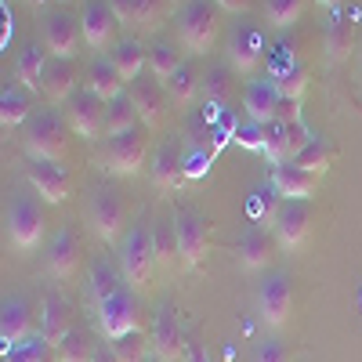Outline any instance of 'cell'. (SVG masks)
<instances>
[{
  "mask_svg": "<svg viewBox=\"0 0 362 362\" xmlns=\"http://www.w3.org/2000/svg\"><path fill=\"white\" fill-rule=\"evenodd\" d=\"M214 4H218L221 11H228V15H247V11L254 8V0H214Z\"/></svg>",
  "mask_w": 362,
  "mask_h": 362,
  "instance_id": "obj_52",
  "label": "cell"
},
{
  "mask_svg": "<svg viewBox=\"0 0 362 362\" xmlns=\"http://www.w3.org/2000/svg\"><path fill=\"white\" fill-rule=\"evenodd\" d=\"M109 344H112V351H116L119 362H145L148 355H153V351H148V348H153V341H148V334H141V329L116 337V341H109Z\"/></svg>",
  "mask_w": 362,
  "mask_h": 362,
  "instance_id": "obj_43",
  "label": "cell"
},
{
  "mask_svg": "<svg viewBox=\"0 0 362 362\" xmlns=\"http://www.w3.org/2000/svg\"><path fill=\"white\" fill-rule=\"evenodd\" d=\"M156 250H153V228L145 221L131 225V232L119 243V272L131 283V290H153L156 279Z\"/></svg>",
  "mask_w": 362,
  "mask_h": 362,
  "instance_id": "obj_1",
  "label": "cell"
},
{
  "mask_svg": "<svg viewBox=\"0 0 362 362\" xmlns=\"http://www.w3.org/2000/svg\"><path fill=\"white\" fill-rule=\"evenodd\" d=\"M22 145L33 160H62L69 148V134H66V119L54 109H40L25 119L22 127Z\"/></svg>",
  "mask_w": 362,
  "mask_h": 362,
  "instance_id": "obj_2",
  "label": "cell"
},
{
  "mask_svg": "<svg viewBox=\"0 0 362 362\" xmlns=\"http://www.w3.org/2000/svg\"><path fill=\"white\" fill-rule=\"evenodd\" d=\"M177 66H181V54H177V47H174L170 40H153V44H148V73H153L160 83H163Z\"/></svg>",
  "mask_w": 362,
  "mask_h": 362,
  "instance_id": "obj_41",
  "label": "cell"
},
{
  "mask_svg": "<svg viewBox=\"0 0 362 362\" xmlns=\"http://www.w3.org/2000/svg\"><path fill=\"white\" fill-rule=\"evenodd\" d=\"M98 322H102V334L109 341L124 337V334H134L141 329V319H138V300L127 286H119L105 305H98Z\"/></svg>",
  "mask_w": 362,
  "mask_h": 362,
  "instance_id": "obj_10",
  "label": "cell"
},
{
  "mask_svg": "<svg viewBox=\"0 0 362 362\" xmlns=\"http://www.w3.org/2000/svg\"><path fill=\"white\" fill-rule=\"evenodd\" d=\"M87 225L90 232H95L102 243H116L119 232H124L127 225V206L124 199H119L116 189H95L90 192V203H87Z\"/></svg>",
  "mask_w": 362,
  "mask_h": 362,
  "instance_id": "obj_7",
  "label": "cell"
},
{
  "mask_svg": "<svg viewBox=\"0 0 362 362\" xmlns=\"http://www.w3.org/2000/svg\"><path fill=\"white\" fill-rule=\"evenodd\" d=\"M116 15L112 8L105 4V0H87V4L80 8V33H83V44L90 51H112L116 44Z\"/></svg>",
  "mask_w": 362,
  "mask_h": 362,
  "instance_id": "obj_12",
  "label": "cell"
},
{
  "mask_svg": "<svg viewBox=\"0 0 362 362\" xmlns=\"http://www.w3.org/2000/svg\"><path fill=\"white\" fill-rule=\"evenodd\" d=\"M250 362H290V351H286V344H283V341L264 337V341H257V348H254Z\"/></svg>",
  "mask_w": 362,
  "mask_h": 362,
  "instance_id": "obj_46",
  "label": "cell"
},
{
  "mask_svg": "<svg viewBox=\"0 0 362 362\" xmlns=\"http://www.w3.org/2000/svg\"><path fill=\"white\" fill-rule=\"evenodd\" d=\"M44 44H47L51 58H66V62H73L80 44H83L80 18H73L69 11H51L44 18Z\"/></svg>",
  "mask_w": 362,
  "mask_h": 362,
  "instance_id": "obj_15",
  "label": "cell"
},
{
  "mask_svg": "<svg viewBox=\"0 0 362 362\" xmlns=\"http://www.w3.org/2000/svg\"><path fill=\"white\" fill-rule=\"evenodd\" d=\"M261 156L268 163H290V124H283V119H272V124H264V145H261Z\"/></svg>",
  "mask_w": 362,
  "mask_h": 362,
  "instance_id": "obj_37",
  "label": "cell"
},
{
  "mask_svg": "<svg viewBox=\"0 0 362 362\" xmlns=\"http://www.w3.org/2000/svg\"><path fill=\"white\" fill-rule=\"evenodd\" d=\"M174 232H177V247H181V268H196L210 247H214V225H210L196 206H174Z\"/></svg>",
  "mask_w": 362,
  "mask_h": 362,
  "instance_id": "obj_4",
  "label": "cell"
},
{
  "mask_svg": "<svg viewBox=\"0 0 362 362\" xmlns=\"http://www.w3.org/2000/svg\"><path fill=\"white\" fill-rule=\"evenodd\" d=\"M167 4H170V8H174V4H177V8H185V4H189V0H167Z\"/></svg>",
  "mask_w": 362,
  "mask_h": 362,
  "instance_id": "obj_55",
  "label": "cell"
},
{
  "mask_svg": "<svg viewBox=\"0 0 362 362\" xmlns=\"http://www.w3.org/2000/svg\"><path fill=\"white\" fill-rule=\"evenodd\" d=\"M272 232H276V243L286 254H297L300 247H305L308 232H312V210H308V203L286 199L283 210H279V218H276V225H272Z\"/></svg>",
  "mask_w": 362,
  "mask_h": 362,
  "instance_id": "obj_13",
  "label": "cell"
},
{
  "mask_svg": "<svg viewBox=\"0 0 362 362\" xmlns=\"http://www.w3.org/2000/svg\"><path fill=\"white\" fill-rule=\"evenodd\" d=\"M293 312V286L286 272H268L257 286V315L268 329H283Z\"/></svg>",
  "mask_w": 362,
  "mask_h": 362,
  "instance_id": "obj_6",
  "label": "cell"
},
{
  "mask_svg": "<svg viewBox=\"0 0 362 362\" xmlns=\"http://www.w3.org/2000/svg\"><path fill=\"white\" fill-rule=\"evenodd\" d=\"M90 362H119V358H116L112 344H98V348H95V355H90Z\"/></svg>",
  "mask_w": 362,
  "mask_h": 362,
  "instance_id": "obj_53",
  "label": "cell"
},
{
  "mask_svg": "<svg viewBox=\"0 0 362 362\" xmlns=\"http://www.w3.org/2000/svg\"><path fill=\"white\" fill-rule=\"evenodd\" d=\"M308 80H312V73H308L305 62H293V66H286L283 73L272 76V83H276V90H279V98H290V102H300V98H305Z\"/></svg>",
  "mask_w": 362,
  "mask_h": 362,
  "instance_id": "obj_39",
  "label": "cell"
},
{
  "mask_svg": "<svg viewBox=\"0 0 362 362\" xmlns=\"http://www.w3.org/2000/svg\"><path fill=\"white\" fill-rule=\"evenodd\" d=\"M153 181L160 192H177L181 185H185V153H181L177 138H163V145L156 148L153 156Z\"/></svg>",
  "mask_w": 362,
  "mask_h": 362,
  "instance_id": "obj_20",
  "label": "cell"
},
{
  "mask_svg": "<svg viewBox=\"0 0 362 362\" xmlns=\"http://www.w3.org/2000/svg\"><path fill=\"white\" fill-rule=\"evenodd\" d=\"M145 362H160V358H156V355H148V358H145Z\"/></svg>",
  "mask_w": 362,
  "mask_h": 362,
  "instance_id": "obj_57",
  "label": "cell"
},
{
  "mask_svg": "<svg viewBox=\"0 0 362 362\" xmlns=\"http://www.w3.org/2000/svg\"><path fill=\"white\" fill-rule=\"evenodd\" d=\"M95 341H90V334L83 326H73L69 334L62 337V344L54 348V362H90V355H95Z\"/></svg>",
  "mask_w": 362,
  "mask_h": 362,
  "instance_id": "obj_36",
  "label": "cell"
},
{
  "mask_svg": "<svg viewBox=\"0 0 362 362\" xmlns=\"http://www.w3.org/2000/svg\"><path fill=\"white\" fill-rule=\"evenodd\" d=\"M276 119H283V124H300V102H290V98H283V102H279V112H276Z\"/></svg>",
  "mask_w": 362,
  "mask_h": 362,
  "instance_id": "obj_51",
  "label": "cell"
},
{
  "mask_svg": "<svg viewBox=\"0 0 362 362\" xmlns=\"http://www.w3.org/2000/svg\"><path fill=\"white\" fill-rule=\"evenodd\" d=\"M47 44H37V40H25L18 58H15V80L25 87V90H37L44 83V73H47Z\"/></svg>",
  "mask_w": 362,
  "mask_h": 362,
  "instance_id": "obj_27",
  "label": "cell"
},
{
  "mask_svg": "<svg viewBox=\"0 0 362 362\" xmlns=\"http://www.w3.org/2000/svg\"><path fill=\"white\" fill-rule=\"evenodd\" d=\"M283 196H279V189L272 185V189H257L254 196H250V203H247V210H250V221L254 225H276V218H279V210H283Z\"/></svg>",
  "mask_w": 362,
  "mask_h": 362,
  "instance_id": "obj_38",
  "label": "cell"
},
{
  "mask_svg": "<svg viewBox=\"0 0 362 362\" xmlns=\"http://www.w3.org/2000/svg\"><path fill=\"white\" fill-rule=\"evenodd\" d=\"M153 250H156V264L174 272L181 264V247H177V232L174 221H156L153 225Z\"/></svg>",
  "mask_w": 362,
  "mask_h": 362,
  "instance_id": "obj_34",
  "label": "cell"
},
{
  "mask_svg": "<svg viewBox=\"0 0 362 362\" xmlns=\"http://www.w3.org/2000/svg\"><path fill=\"white\" fill-rule=\"evenodd\" d=\"M305 8H308V0H264V22L276 29H286L305 15Z\"/></svg>",
  "mask_w": 362,
  "mask_h": 362,
  "instance_id": "obj_42",
  "label": "cell"
},
{
  "mask_svg": "<svg viewBox=\"0 0 362 362\" xmlns=\"http://www.w3.org/2000/svg\"><path fill=\"white\" fill-rule=\"evenodd\" d=\"M138 109H134V98H131V90H124L119 98L105 102V134L116 138V134H127L138 127Z\"/></svg>",
  "mask_w": 362,
  "mask_h": 362,
  "instance_id": "obj_33",
  "label": "cell"
},
{
  "mask_svg": "<svg viewBox=\"0 0 362 362\" xmlns=\"http://www.w3.org/2000/svg\"><path fill=\"white\" fill-rule=\"evenodd\" d=\"M119 286H124V276H119L109 261H95V264H90V272H87V297L95 300V308L105 305Z\"/></svg>",
  "mask_w": 362,
  "mask_h": 362,
  "instance_id": "obj_32",
  "label": "cell"
},
{
  "mask_svg": "<svg viewBox=\"0 0 362 362\" xmlns=\"http://www.w3.org/2000/svg\"><path fill=\"white\" fill-rule=\"evenodd\" d=\"M272 185L279 189L283 199H300V203H308L319 189V174L312 170H300L293 163H279L276 170H272Z\"/></svg>",
  "mask_w": 362,
  "mask_h": 362,
  "instance_id": "obj_26",
  "label": "cell"
},
{
  "mask_svg": "<svg viewBox=\"0 0 362 362\" xmlns=\"http://www.w3.org/2000/svg\"><path fill=\"white\" fill-rule=\"evenodd\" d=\"M315 4H319V8H334V11H337V8H341V0H315Z\"/></svg>",
  "mask_w": 362,
  "mask_h": 362,
  "instance_id": "obj_54",
  "label": "cell"
},
{
  "mask_svg": "<svg viewBox=\"0 0 362 362\" xmlns=\"http://www.w3.org/2000/svg\"><path fill=\"white\" fill-rule=\"evenodd\" d=\"M47 351H51V348H47L44 337H29L25 344L8 348V351H4V362H51Z\"/></svg>",
  "mask_w": 362,
  "mask_h": 362,
  "instance_id": "obj_44",
  "label": "cell"
},
{
  "mask_svg": "<svg viewBox=\"0 0 362 362\" xmlns=\"http://www.w3.org/2000/svg\"><path fill=\"white\" fill-rule=\"evenodd\" d=\"M167 8H170L167 0H138V25L153 33L156 25H163V18H167Z\"/></svg>",
  "mask_w": 362,
  "mask_h": 362,
  "instance_id": "obj_45",
  "label": "cell"
},
{
  "mask_svg": "<svg viewBox=\"0 0 362 362\" xmlns=\"http://www.w3.org/2000/svg\"><path fill=\"white\" fill-rule=\"evenodd\" d=\"M163 90L177 102V105H192L196 102V95L203 90V76L196 73V66L192 62H181L167 80H163Z\"/></svg>",
  "mask_w": 362,
  "mask_h": 362,
  "instance_id": "obj_31",
  "label": "cell"
},
{
  "mask_svg": "<svg viewBox=\"0 0 362 362\" xmlns=\"http://www.w3.org/2000/svg\"><path fill=\"white\" fill-rule=\"evenodd\" d=\"M47 272L54 279H73L76 276V268H80V239L73 228H58L51 235V243H47Z\"/></svg>",
  "mask_w": 362,
  "mask_h": 362,
  "instance_id": "obj_21",
  "label": "cell"
},
{
  "mask_svg": "<svg viewBox=\"0 0 362 362\" xmlns=\"http://www.w3.org/2000/svg\"><path fill=\"white\" fill-rule=\"evenodd\" d=\"M105 58L116 66V73L124 76V83H134V80L148 69V47H145V44H138V40H131V37L116 40V44H112V51H109Z\"/></svg>",
  "mask_w": 362,
  "mask_h": 362,
  "instance_id": "obj_28",
  "label": "cell"
},
{
  "mask_svg": "<svg viewBox=\"0 0 362 362\" xmlns=\"http://www.w3.org/2000/svg\"><path fill=\"white\" fill-rule=\"evenodd\" d=\"M33 116V102H29V90L22 83H8L0 90V124L8 127H25V119Z\"/></svg>",
  "mask_w": 362,
  "mask_h": 362,
  "instance_id": "obj_30",
  "label": "cell"
},
{
  "mask_svg": "<svg viewBox=\"0 0 362 362\" xmlns=\"http://www.w3.org/2000/svg\"><path fill=\"white\" fill-rule=\"evenodd\" d=\"M210 160H214V148H203L196 141L189 153H185V177H203L206 167H210Z\"/></svg>",
  "mask_w": 362,
  "mask_h": 362,
  "instance_id": "obj_47",
  "label": "cell"
},
{
  "mask_svg": "<svg viewBox=\"0 0 362 362\" xmlns=\"http://www.w3.org/2000/svg\"><path fill=\"white\" fill-rule=\"evenodd\" d=\"M232 76H235L232 66H210L203 73V98H206V105H221L232 95Z\"/></svg>",
  "mask_w": 362,
  "mask_h": 362,
  "instance_id": "obj_40",
  "label": "cell"
},
{
  "mask_svg": "<svg viewBox=\"0 0 362 362\" xmlns=\"http://www.w3.org/2000/svg\"><path fill=\"white\" fill-rule=\"evenodd\" d=\"M40 90H44V95H47L54 105H66V102L76 95V90H80V73H76V66L66 62V58H51Z\"/></svg>",
  "mask_w": 362,
  "mask_h": 362,
  "instance_id": "obj_25",
  "label": "cell"
},
{
  "mask_svg": "<svg viewBox=\"0 0 362 362\" xmlns=\"http://www.w3.org/2000/svg\"><path fill=\"white\" fill-rule=\"evenodd\" d=\"M185 329H181V319L174 312V305H163L153 319V334H148V341H153V355L160 362H177L181 351H185Z\"/></svg>",
  "mask_w": 362,
  "mask_h": 362,
  "instance_id": "obj_16",
  "label": "cell"
},
{
  "mask_svg": "<svg viewBox=\"0 0 362 362\" xmlns=\"http://www.w3.org/2000/svg\"><path fill=\"white\" fill-rule=\"evenodd\" d=\"M131 98H134V109H138V116H141V124L145 127H160L163 124V116H167V90H163V83L153 76V73H145V76H138L134 83H131Z\"/></svg>",
  "mask_w": 362,
  "mask_h": 362,
  "instance_id": "obj_19",
  "label": "cell"
},
{
  "mask_svg": "<svg viewBox=\"0 0 362 362\" xmlns=\"http://www.w3.org/2000/svg\"><path fill=\"white\" fill-rule=\"evenodd\" d=\"M322 51H326V62L337 66L355 51V18L351 11H334V18L326 22V40H322Z\"/></svg>",
  "mask_w": 362,
  "mask_h": 362,
  "instance_id": "obj_24",
  "label": "cell"
},
{
  "mask_svg": "<svg viewBox=\"0 0 362 362\" xmlns=\"http://www.w3.org/2000/svg\"><path fill=\"white\" fill-rule=\"evenodd\" d=\"M44 210L37 206V199L29 196H11L8 206V235L15 250H37L44 243Z\"/></svg>",
  "mask_w": 362,
  "mask_h": 362,
  "instance_id": "obj_8",
  "label": "cell"
},
{
  "mask_svg": "<svg viewBox=\"0 0 362 362\" xmlns=\"http://www.w3.org/2000/svg\"><path fill=\"white\" fill-rule=\"evenodd\" d=\"M33 337V308H29L25 297H4L0 305V341H4V351L8 348H18Z\"/></svg>",
  "mask_w": 362,
  "mask_h": 362,
  "instance_id": "obj_18",
  "label": "cell"
},
{
  "mask_svg": "<svg viewBox=\"0 0 362 362\" xmlns=\"http://www.w3.org/2000/svg\"><path fill=\"white\" fill-rule=\"evenodd\" d=\"M66 119L83 141H98L105 134V102L83 87L66 102Z\"/></svg>",
  "mask_w": 362,
  "mask_h": 362,
  "instance_id": "obj_11",
  "label": "cell"
},
{
  "mask_svg": "<svg viewBox=\"0 0 362 362\" xmlns=\"http://www.w3.org/2000/svg\"><path fill=\"white\" fill-rule=\"evenodd\" d=\"M29 4H33V8H44V4H47V0H29Z\"/></svg>",
  "mask_w": 362,
  "mask_h": 362,
  "instance_id": "obj_56",
  "label": "cell"
},
{
  "mask_svg": "<svg viewBox=\"0 0 362 362\" xmlns=\"http://www.w3.org/2000/svg\"><path fill=\"white\" fill-rule=\"evenodd\" d=\"M218 33H221V18H218L214 0H189L177 11V37L192 54H206L214 47Z\"/></svg>",
  "mask_w": 362,
  "mask_h": 362,
  "instance_id": "obj_3",
  "label": "cell"
},
{
  "mask_svg": "<svg viewBox=\"0 0 362 362\" xmlns=\"http://www.w3.org/2000/svg\"><path fill=\"white\" fill-rule=\"evenodd\" d=\"M119 25H138V0H105Z\"/></svg>",
  "mask_w": 362,
  "mask_h": 362,
  "instance_id": "obj_49",
  "label": "cell"
},
{
  "mask_svg": "<svg viewBox=\"0 0 362 362\" xmlns=\"http://www.w3.org/2000/svg\"><path fill=\"white\" fill-rule=\"evenodd\" d=\"M102 163L109 174L116 177H134L145 163V131L134 127L127 134H116V138H105V153H102Z\"/></svg>",
  "mask_w": 362,
  "mask_h": 362,
  "instance_id": "obj_9",
  "label": "cell"
},
{
  "mask_svg": "<svg viewBox=\"0 0 362 362\" xmlns=\"http://www.w3.org/2000/svg\"><path fill=\"white\" fill-rule=\"evenodd\" d=\"M264 37H261V29L250 25V22H235L228 29V40H225V58H228V66L239 73V76H254L264 62Z\"/></svg>",
  "mask_w": 362,
  "mask_h": 362,
  "instance_id": "obj_5",
  "label": "cell"
},
{
  "mask_svg": "<svg viewBox=\"0 0 362 362\" xmlns=\"http://www.w3.org/2000/svg\"><path fill=\"white\" fill-rule=\"evenodd\" d=\"M232 141H235L239 148H250V153H261V145H264V127H261V124L235 127V131H232Z\"/></svg>",
  "mask_w": 362,
  "mask_h": 362,
  "instance_id": "obj_48",
  "label": "cell"
},
{
  "mask_svg": "<svg viewBox=\"0 0 362 362\" xmlns=\"http://www.w3.org/2000/svg\"><path fill=\"white\" fill-rule=\"evenodd\" d=\"M279 90H276V83L272 80H250L247 83V90H243V109H247V119L250 124H272L276 119V112H279Z\"/></svg>",
  "mask_w": 362,
  "mask_h": 362,
  "instance_id": "obj_22",
  "label": "cell"
},
{
  "mask_svg": "<svg viewBox=\"0 0 362 362\" xmlns=\"http://www.w3.org/2000/svg\"><path fill=\"white\" fill-rule=\"evenodd\" d=\"M232 254H235V261H239L243 272H261V268H268L272 254H276V235H272L264 225L250 221L243 228V235H239V243L232 247Z\"/></svg>",
  "mask_w": 362,
  "mask_h": 362,
  "instance_id": "obj_17",
  "label": "cell"
},
{
  "mask_svg": "<svg viewBox=\"0 0 362 362\" xmlns=\"http://www.w3.org/2000/svg\"><path fill=\"white\" fill-rule=\"evenodd\" d=\"M69 329H73V322H69V300L58 290H47L44 293V312H40V337L47 341V348H58Z\"/></svg>",
  "mask_w": 362,
  "mask_h": 362,
  "instance_id": "obj_23",
  "label": "cell"
},
{
  "mask_svg": "<svg viewBox=\"0 0 362 362\" xmlns=\"http://www.w3.org/2000/svg\"><path fill=\"white\" fill-rule=\"evenodd\" d=\"M181 362H210V355H206V348H203V341L199 337H185V351H181Z\"/></svg>",
  "mask_w": 362,
  "mask_h": 362,
  "instance_id": "obj_50",
  "label": "cell"
},
{
  "mask_svg": "<svg viewBox=\"0 0 362 362\" xmlns=\"http://www.w3.org/2000/svg\"><path fill=\"white\" fill-rule=\"evenodd\" d=\"M334 160H337V148L329 145V141H322V138H312L300 153L290 160L293 167H300V170H312V174H322V170H329L334 167Z\"/></svg>",
  "mask_w": 362,
  "mask_h": 362,
  "instance_id": "obj_35",
  "label": "cell"
},
{
  "mask_svg": "<svg viewBox=\"0 0 362 362\" xmlns=\"http://www.w3.org/2000/svg\"><path fill=\"white\" fill-rule=\"evenodd\" d=\"M29 185L37 189V196L44 203H66L69 192H73V177H69V167L62 160H33V167L25 170Z\"/></svg>",
  "mask_w": 362,
  "mask_h": 362,
  "instance_id": "obj_14",
  "label": "cell"
},
{
  "mask_svg": "<svg viewBox=\"0 0 362 362\" xmlns=\"http://www.w3.org/2000/svg\"><path fill=\"white\" fill-rule=\"evenodd\" d=\"M83 87L90 90V95H98L102 102H112V98L124 95V76L116 73V66L109 62V58H95L83 73Z\"/></svg>",
  "mask_w": 362,
  "mask_h": 362,
  "instance_id": "obj_29",
  "label": "cell"
}]
</instances>
